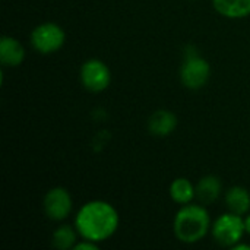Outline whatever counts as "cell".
<instances>
[{
  "label": "cell",
  "mask_w": 250,
  "mask_h": 250,
  "mask_svg": "<svg viewBox=\"0 0 250 250\" xmlns=\"http://www.w3.org/2000/svg\"><path fill=\"white\" fill-rule=\"evenodd\" d=\"M82 86L89 92H103L110 86L111 72L110 67L100 59H88L82 63L79 70Z\"/></svg>",
  "instance_id": "8992f818"
},
{
  "label": "cell",
  "mask_w": 250,
  "mask_h": 250,
  "mask_svg": "<svg viewBox=\"0 0 250 250\" xmlns=\"http://www.w3.org/2000/svg\"><path fill=\"white\" fill-rule=\"evenodd\" d=\"M245 217L234 214L231 211L220 215L211 227V234L214 240L224 248H233L245 236Z\"/></svg>",
  "instance_id": "277c9868"
},
{
  "label": "cell",
  "mask_w": 250,
  "mask_h": 250,
  "mask_svg": "<svg viewBox=\"0 0 250 250\" xmlns=\"http://www.w3.org/2000/svg\"><path fill=\"white\" fill-rule=\"evenodd\" d=\"M196 199L198 202H201L202 205H212L214 202L218 201V198L221 196L223 192V183L221 179L218 176L214 174H208L204 176L196 185Z\"/></svg>",
  "instance_id": "30bf717a"
},
{
  "label": "cell",
  "mask_w": 250,
  "mask_h": 250,
  "mask_svg": "<svg viewBox=\"0 0 250 250\" xmlns=\"http://www.w3.org/2000/svg\"><path fill=\"white\" fill-rule=\"evenodd\" d=\"M25 60V48L15 37L3 35L0 40V62L4 67H18Z\"/></svg>",
  "instance_id": "9c48e42d"
},
{
  "label": "cell",
  "mask_w": 250,
  "mask_h": 250,
  "mask_svg": "<svg viewBox=\"0 0 250 250\" xmlns=\"http://www.w3.org/2000/svg\"><path fill=\"white\" fill-rule=\"evenodd\" d=\"M78 237H79V233L75 226L63 224L53 231L51 245L57 250L73 249L75 245L78 243Z\"/></svg>",
  "instance_id": "5bb4252c"
},
{
  "label": "cell",
  "mask_w": 250,
  "mask_h": 250,
  "mask_svg": "<svg viewBox=\"0 0 250 250\" xmlns=\"http://www.w3.org/2000/svg\"><path fill=\"white\" fill-rule=\"evenodd\" d=\"M29 41L40 54H53L64 45L66 32L59 23L42 22L31 31Z\"/></svg>",
  "instance_id": "5b68a950"
},
{
  "label": "cell",
  "mask_w": 250,
  "mask_h": 250,
  "mask_svg": "<svg viewBox=\"0 0 250 250\" xmlns=\"http://www.w3.org/2000/svg\"><path fill=\"white\" fill-rule=\"evenodd\" d=\"M211 227L209 212L202 204L182 205L173 221V233L185 245H195L204 240L211 231Z\"/></svg>",
  "instance_id": "7a4b0ae2"
},
{
  "label": "cell",
  "mask_w": 250,
  "mask_h": 250,
  "mask_svg": "<svg viewBox=\"0 0 250 250\" xmlns=\"http://www.w3.org/2000/svg\"><path fill=\"white\" fill-rule=\"evenodd\" d=\"M214 9L224 18L242 19L250 15V0H212Z\"/></svg>",
  "instance_id": "7c38bea8"
},
{
  "label": "cell",
  "mask_w": 250,
  "mask_h": 250,
  "mask_svg": "<svg viewBox=\"0 0 250 250\" xmlns=\"http://www.w3.org/2000/svg\"><path fill=\"white\" fill-rule=\"evenodd\" d=\"M42 208L44 214L51 221L66 220L73 208V199L70 196V192L60 186L50 189L42 199Z\"/></svg>",
  "instance_id": "52a82bcc"
},
{
  "label": "cell",
  "mask_w": 250,
  "mask_h": 250,
  "mask_svg": "<svg viewBox=\"0 0 250 250\" xmlns=\"http://www.w3.org/2000/svg\"><path fill=\"white\" fill-rule=\"evenodd\" d=\"M245 230L248 234H250V214H246L245 217Z\"/></svg>",
  "instance_id": "e0dca14e"
},
{
  "label": "cell",
  "mask_w": 250,
  "mask_h": 250,
  "mask_svg": "<svg viewBox=\"0 0 250 250\" xmlns=\"http://www.w3.org/2000/svg\"><path fill=\"white\" fill-rule=\"evenodd\" d=\"M177 116L170 110H157L148 119V132L158 138L170 136L177 127Z\"/></svg>",
  "instance_id": "ba28073f"
},
{
  "label": "cell",
  "mask_w": 250,
  "mask_h": 250,
  "mask_svg": "<svg viewBox=\"0 0 250 250\" xmlns=\"http://www.w3.org/2000/svg\"><path fill=\"white\" fill-rule=\"evenodd\" d=\"M226 205L229 211L245 217L250 211V193L243 186H233L226 192Z\"/></svg>",
  "instance_id": "8fae6325"
},
{
  "label": "cell",
  "mask_w": 250,
  "mask_h": 250,
  "mask_svg": "<svg viewBox=\"0 0 250 250\" xmlns=\"http://www.w3.org/2000/svg\"><path fill=\"white\" fill-rule=\"evenodd\" d=\"M117 209L107 201H89L78 211L75 227L82 239L101 243L108 240L119 229Z\"/></svg>",
  "instance_id": "6da1fadb"
},
{
  "label": "cell",
  "mask_w": 250,
  "mask_h": 250,
  "mask_svg": "<svg viewBox=\"0 0 250 250\" xmlns=\"http://www.w3.org/2000/svg\"><path fill=\"white\" fill-rule=\"evenodd\" d=\"M211 78V64L207 59L198 54L192 47H188L185 51V59L180 67V81L183 86L192 91L204 88Z\"/></svg>",
  "instance_id": "3957f363"
},
{
  "label": "cell",
  "mask_w": 250,
  "mask_h": 250,
  "mask_svg": "<svg viewBox=\"0 0 250 250\" xmlns=\"http://www.w3.org/2000/svg\"><path fill=\"white\" fill-rule=\"evenodd\" d=\"M100 249V243H95L92 240H86V239H82V242H78L75 245L73 250H98Z\"/></svg>",
  "instance_id": "9a60e30c"
},
{
  "label": "cell",
  "mask_w": 250,
  "mask_h": 250,
  "mask_svg": "<svg viewBox=\"0 0 250 250\" xmlns=\"http://www.w3.org/2000/svg\"><path fill=\"white\" fill-rule=\"evenodd\" d=\"M231 250H250V245H248V243H242V240H240L239 243H236V245L231 248Z\"/></svg>",
  "instance_id": "2e32d148"
},
{
  "label": "cell",
  "mask_w": 250,
  "mask_h": 250,
  "mask_svg": "<svg viewBox=\"0 0 250 250\" xmlns=\"http://www.w3.org/2000/svg\"><path fill=\"white\" fill-rule=\"evenodd\" d=\"M170 198L173 202L182 205L192 204L193 199H196V189L192 185V182L186 177H177L171 182L168 189Z\"/></svg>",
  "instance_id": "4fadbf2b"
}]
</instances>
